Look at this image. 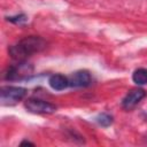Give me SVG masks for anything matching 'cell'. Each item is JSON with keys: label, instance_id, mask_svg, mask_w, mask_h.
Instances as JSON below:
<instances>
[{"label": "cell", "instance_id": "cell-8", "mask_svg": "<svg viewBox=\"0 0 147 147\" xmlns=\"http://www.w3.org/2000/svg\"><path fill=\"white\" fill-rule=\"evenodd\" d=\"M132 80L137 85H145L147 84V69L146 68H139L134 70L132 74Z\"/></svg>", "mask_w": 147, "mask_h": 147}, {"label": "cell", "instance_id": "cell-11", "mask_svg": "<svg viewBox=\"0 0 147 147\" xmlns=\"http://www.w3.org/2000/svg\"><path fill=\"white\" fill-rule=\"evenodd\" d=\"M24 145H32V146H33L34 144H33V142H31V141H29V140H24V141H22V142H21V146H24Z\"/></svg>", "mask_w": 147, "mask_h": 147}, {"label": "cell", "instance_id": "cell-5", "mask_svg": "<svg viewBox=\"0 0 147 147\" xmlns=\"http://www.w3.org/2000/svg\"><path fill=\"white\" fill-rule=\"evenodd\" d=\"M146 96V92L142 90V88H134V90H131L122 100L121 105H122V108L125 109V110H131L133 109Z\"/></svg>", "mask_w": 147, "mask_h": 147}, {"label": "cell", "instance_id": "cell-9", "mask_svg": "<svg viewBox=\"0 0 147 147\" xmlns=\"http://www.w3.org/2000/svg\"><path fill=\"white\" fill-rule=\"evenodd\" d=\"M95 119H96V123H98L99 125L103 126V127H107V126L111 125L113 122H114L113 116L109 115V114H107V113H102V114H100Z\"/></svg>", "mask_w": 147, "mask_h": 147}, {"label": "cell", "instance_id": "cell-1", "mask_svg": "<svg viewBox=\"0 0 147 147\" xmlns=\"http://www.w3.org/2000/svg\"><path fill=\"white\" fill-rule=\"evenodd\" d=\"M46 40L39 36H29L21 40H18L16 44L9 46L8 53L10 57L15 61H25L28 57L36 53H40L46 48Z\"/></svg>", "mask_w": 147, "mask_h": 147}, {"label": "cell", "instance_id": "cell-7", "mask_svg": "<svg viewBox=\"0 0 147 147\" xmlns=\"http://www.w3.org/2000/svg\"><path fill=\"white\" fill-rule=\"evenodd\" d=\"M48 83H49V86L53 90H55V91H63V90H65L69 86V78L63 76V75L55 74V75H52L49 77Z\"/></svg>", "mask_w": 147, "mask_h": 147}, {"label": "cell", "instance_id": "cell-10", "mask_svg": "<svg viewBox=\"0 0 147 147\" xmlns=\"http://www.w3.org/2000/svg\"><path fill=\"white\" fill-rule=\"evenodd\" d=\"M7 21H9L10 23L17 24V25H22V24L28 22V16L25 14H18V15H15V16H8Z\"/></svg>", "mask_w": 147, "mask_h": 147}, {"label": "cell", "instance_id": "cell-2", "mask_svg": "<svg viewBox=\"0 0 147 147\" xmlns=\"http://www.w3.org/2000/svg\"><path fill=\"white\" fill-rule=\"evenodd\" d=\"M26 90L21 86H2L0 88V101L2 106H13L23 100Z\"/></svg>", "mask_w": 147, "mask_h": 147}, {"label": "cell", "instance_id": "cell-6", "mask_svg": "<svg viewBox=\"0 0 147 147\" xmlns=\"http://www.w3.org/2000/svg\"><path fill=\"white\" fill-rule=\"evenodd\" d=\"M92 84V76L87 70H78L69 77V86L87 87Z\"/></svg>", "mask_w": 147, "mask_h": 147}, {"label": "cell", "instance_id": "cell-3", "mask_svg": "<svg viewBox=\"0 0 147 147\" xmlns=\"http://www.w3.org/2000/svg\"><path fill=\"white\" fill-rule=\"evenodd\" d=\"M33 72V67L25 61H18L16 64H11L7 68L5 72L6 80H17L24 79L31 76Z\"/></svg>", "mask_w": 147, "mask_h": 147}, {"label": "cell", "instance_id": "cell-4", "mask_svg": "<svg viewBox=\"0 0 147 147\" xmlns=\"http://www.w3.org/2000/svg\"><path fill=\"white\" fill-rule=\"evenodd\" d=\"M25 108L33 114H53L56 111V106L41 99L30 98L24 103Z\"/></svg>", "mask_w": 147, "mask_h": 147}]
</instances>
